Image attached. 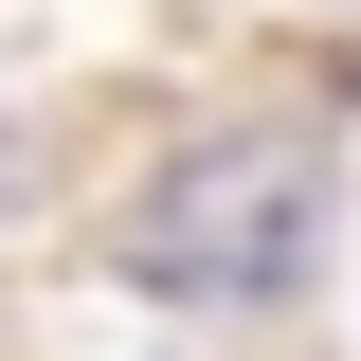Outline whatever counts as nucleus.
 I'll return each mask as SVG.
<instances>
[{"mask_svg":"<svg viewBox=\"0 0 361 361\" xmlns=\"http://www.w3.org/2000/svg\"><path fill=\"white\" fill-rule=\"evenodd\" d=\"M0 180H18V127H0Z\"/></svg>","mask_w":361,"mask_h":361,"instance_id":"nucleus-2","label":"nucleus"},{"mask_svg":"<svg viewBox=\"0 0 361 361\" xmlns=\"http://www.w3.org/2000/svg\"><path fill=\"white\" fill-rule=\"evenodd\" d=\"M307 253H325V145H271V127L180 145L145 180V217H127V271L180 289V307H271Z\"/></svg>","mask_w":361,"mask_h":361,"instance_id":"nucleus-1","label":"nucleus"}]
</instances>
